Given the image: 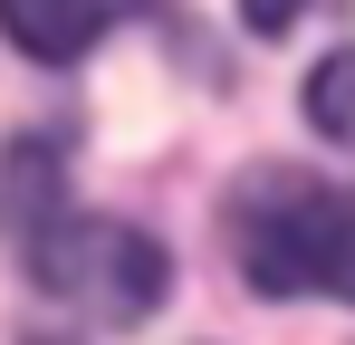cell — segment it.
Instances as JSON below:
<instances>
[{"instance_id": "6da1fadb", "label": "cell", "mask_w": 355, "mask_h": 345, "mask_svg": "<svg viewBox=\"0 0 355 345\" xmlns=\"http://www.w3.org/2000/svg\"><path fill=\"white\" fill-rule=\"evenodd\" d=\"M10 221H19V259H29V278L49 288L58 307L96 317V326H135V317H154L164 288H173V259H164L135 221L77 211L67 192L39 202V192H29V163L10 172Z\"/></svg>"}, {"instance_id": "7a4b0ae2", "label": "cell", "mask_w": 355, "mask_h": 345, "mask_svg": "<svg viewBox=\"0 0 355 345\" xmlns=\"http://www.w3.org/2000/svg\"><path fill=\"white\" fill-rule=\"evenodd\" d=\"M231 259L259 297L355 307V192L317 172H250L231 192Z\"/></svg>"}, {"instance_id": "3957f363", "label": "cell", "mask_w": 355, "mask_h": 345, "mask_svg": "<svg viewBox=\"0 0 355 345\" xmlns=\"http://www.w3.org/2000/svg\"><path fill=\"white\" fill-rule=\"evenodd\" d=\"M144 0H0V29H10V48L39 57V67H67V57H87L106 29H125Z\"/></svg>"}, {"instance_id": "277c9868", "label": "cell", "mask_w": 355, "mask_h": 345, "mask_svg": "<svg viewBox=\"0 0 355 345\" xmlns=\"http://www.w3.org/2000/svg\"><path fill=\"white\" fill-rule=\"evenodd\" d=\"M307 125L336 134V144H355V57H327L307 77Z\"/></svg>"}, {"instance_id": "5b68a950", "label": "cell", "mask_w": 355, "mask_h": 345, "mask_svg": "<svg viewBox=\"0 0 355 345\" xmlns=\"http://www.w3.org/2000/svg\"><path fill=\"white\" fill-rule=\"evenodd\" d=\"M297 10H307V0H240V19H250L259 39H279V29H288Z\"/></svg>"}]
</instances>
